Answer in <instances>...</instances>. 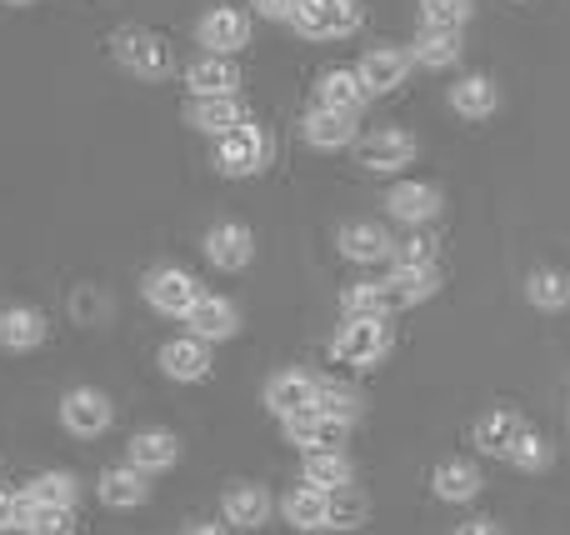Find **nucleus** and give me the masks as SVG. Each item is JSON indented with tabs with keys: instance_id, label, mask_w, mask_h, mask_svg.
I'll list each match as a JSON object with an SVG mask.
<instances>
[{
	"instance_id": "obj_44",
	"label": "nucleus",
	"mask_w": 570,
	"mask_h": 535,
	"mask_svg": "<svg viewBox=\"0 0 570 535\" xmlns=\"http://www.w3.org/2000/svg\"><path fill=\"white\" fill-rule=\"evenodd\" d=\"M76 310H80V320H90V316H96V296H90V290H86V296L76 300Z\"/></svg>"
},
{
	"instance_id": "obj_42",
	"label": "nucleus",
	"mask_w": 570,
	"mask_h": 535,
	"mask_svg": "<svg viewBox=\"0 0 570 535\" xmlns=\"http://www.w3.org/2000/svg\"><path fill=\"white\" fill-rule=\"evenodd\" d=\"M250 6H256V16H266V20H291L301 0H250Z\"/></svg>"
},
{
	"instance_id": "obj_11",
	"label": "nucleus",
	"mask_w": 570,
	"mask_h": 535,
	"mask_svg": "<svg viewBox=\"0 0 570 535\" xmlns=\"http://www.w3.org/2000/svg\"><path fill=\"white\" fill-rule=\"evenodd\" d=\"M281 426H285V440H291V446H301V450H341L345 436H351V426H345V420H331V416H321V410L291 416V420H281Z\"/></svg>"
},
{
	"instance_id": "obj_7",
	"label": "nucleus",
	"mask_w": 570,
	"mask_h": 535,
	"mask_svg": "<svg viewBox=\"0 0 570 535\" xmlns=\"http://www.w3.org/2000/svg\"><path fill=\"white\" fill-rule=\"evenodd\" d=\"M331 350L341 360H351V366H375V360L391 350V330H385V320H355V316H345V326L335 330Z\"/></svg>"
},
{
	"instance_id": "obj_31",
	"label": "nucleus",
	"mask_w": 570,
	"mask_h": 535,
	"mask_svg": "<svg viewBox=\"0 0 570 535\" xmlns=\"http://www.w3.org/2000/svg\"><path fill=\"white\" fill-rule=\"evenodd\" d=\"M301 480L315 491H345L351 486V460H345L341 450H305Z\"/></svg>"
},
{
	"instance_id": "obj_6",
	"label": "nucleus",
	"mask_w": 570,
	"mask_h": 535,
	"mask_svg": "<svg viewBox=\"0 0 570 535\" xmlns=\"http://www.w3.org/2000/svg\"><path fill=\"white\" fill-rule=\"evenodd\" d=\"M411 160H415L411 130H371V136L355 146V166L371 170V176H391V170L411 166Z\"/></svg>"
},
{
	"instance_id": "obj_43",
	"label": "nucleus",
	"mask_w": 570,
	"mask_h": 535,
	"mask_svg": "<svg viewBox=\"0 0 570 535\" xmlns=\"http://www.w3.org/2000/svg\"><path fill=\"white\" fill-rule=\"evenodd\" d=\"M455 535H501V531H495V521H465V526H455Z\"/></svg>"
},
{
	"instance_id": "obj_1",
	"label": "nucleus",
	"mask_w": 570,
	"mask_h": 535,
	"mask_svg": "<svg viewBox=\"0 0 570 535\" xmlns=\"http://www.w3.org/2000/svg\"><path fill=\"white\" fill-rule=\"evenodd\" d=\"M110 50H116L120 66H126L130 76H140V80H166V76H170V66H176V56H170L166 36H156V30H146V26H126V30H116Z\"/></svg>"
},
{
	"instance_id": "obj_24",
	"label": "nucleus",
	"mask_w": 570,
	"mask_h": 535,
	"mask_svg": "<svg viewBox=\"0 0 570 535\" xmlns=\"http://www.w3.org/2000/svg\"><path fill=\"white\" fill-rule=\"evenodd\" d=\"M395 240L385 236V226H375V220H351V226L341 230V256L355 260V266H375V260L391 256Z\"/></svg>"
},
{
	"instance_id": "obj_32",
	"label": "nucleus",
	"mask_w": 570,
	"mask_h": 535,
	"mask_svg": "<svg viewBox=\"0 0 570 535\" xmlns=\"http://www.w3.org/2000/svg\"><path fill=\"white\" fill-rule=\"evenodd\" d=\"M20 496H26L30 506H76V476H70V470H40Z\"/></svg>"
},
{
	"instance_id": "obj_18",
	"label": "nucleus",
	"mask_w": 570,
	"mask_h": 535,
	"mask_svg": "<svg viewBox=\"0 0 570 535\" xmlns=\"http://www.w3.org/2000/svg\"><path fill=\"white\" fill-rule=\"evenodd\" d=\"M160 370H166L170 380H206L210 376V346L196 336H176L160 346Z\"/></svg>"
},
{
	"instance_id": "obj_20",
	"label": "nucleus",
	"mask_w": 570,
	"mask_h": 535,
	"mask_svg": "<svg viewBox=\"0 0 570 535\" xmlns=\"http://www.w3.org/2000/svg\"><path fill=\"white\" fill-rule=\"evenodd\" d=\"M281 516L285 526L295 531H325V521H331V491H315V486H291L281 501Z\"/></svg>"
},
{
	"instance_id": "obj_23",
	"label": "nucleus",
	"mask_w": 570,
	"mask_h": 535,
	"mask_svg": "<svg viewBox=\"0 0 570 535\" xmlns=\"http://www.w3.org/2000/svg\"><path fill=\"white\" fill-rule=\"evenodd\" d=\"M150 476H140L136 466H116V470H100V506H110V511H136V506H146V496H150V486H146Z\"/></svg>"
},
{
	"instance_id": "obj_45",
	"label": "nucleus",
	"mask_w": 570,
	"mask_h": 535,
	"mask_svg": "<svg viewBox=\"0 0 570 535\" xmlns=\"http://www.w3.org/2000/svg\"><path fill=\"white\" fill-rule=\"evenodd\" d=\"M186 535H220V531H216V526H190Z\"/></svg>"
},
{
	"instance_id": "obj_3",
	"label": "nucleus",
	"mask_w": 570,
	"mask_h": 535,
	"mask_svg": "<svg viewBox=\"0 0 570 535\" xmlns=\"http://www.w3.org/2000/svg\"><path fill=\"white\" fill-rule=\"evenodd\" d=\"M291 26L301 30L305 40H341L361 26V6H355V0H301Z\"/></svg>"
},
{
	"instance_id": "obj_25",
	"label": "nucleus",
	"mask_w": 570,
	"mask_h": 535,
	"mask_svg": "<svg viewBox=\"0 0 570 535\" xmlns=\"http://www.w3.org/2000/svg\"><path fill=\"white\" fill-rule=\"evenodd\" d=\"M525 420L515 416V410H485L481 420H475V450H485V456H511V446L521 440Z\"/></svg>"
},
{
	"instance_id": "obj_8",
	"label": "nucleus",
	"mask_w": 570,
	"mask_h": 535,
	"mask_svg": "<svg viewBox=\"0 0 570 535\" xmlns=\"http://www.w3.org/2000/svg\"><path fill=\"white\" fill-rule=\"evenodd\" d=\"M196 40L206 46V56H236V50L250 40V16L246 10H236V6L206 10L200 26H196Z\"/></svg>"
},
{
	"instance_id": "obj_5",
	"label": "nucleus",
	"mask_w": 570,
	"mask_h": 535,
	"mask_svg": "<svg viewBox=\"0 0 570 535\" xmlns=\"http://www.w3.org/2000/svg\"><path fill=\"white\" fill-rule=\"evenodd\" d=\"M206 296L200 290V280L190 276V270H180V266H160V270H150L146 276V300L160 310V316H180L186 320L190 316V306Z\"/></svg>"
},
{
	"instance_id": "obj_10",
	"label": "nucleus",
	"mask_w": 570,
	"mask_h": 535,
	"mask_svg": "<svg viewBox=\"0 0 570 535\" xmlns=\"http://www.w3.org/2000/svg\"><path fill=\"white\" fill-rule=\"evenodd\" d=\"M411 50H395V46H381L371 50V56L355 66V76H361V86L371 90V96H391V90L405 86V76H411Z\"/></svg>"
},
{
	"instance_id": "obj_2",
	"label": "nucleus",
	"mask_w": 570,
	"mask_h": 535,
	"mask_svg": "<svg viewBox=\"0 0 570 535\" xmlns=\"http://www.w3.org/2000/svg\"><path fill=\"white\" fill-rule=\"evenodd\" d=\"M266 160H271V136L261 126H250V120L216 140V170L220 176H230V180L266 170Z\"/></svg>"
},
{
	"instance_id": "obj_38",
	"label": "nucleus",
	"mask_w": 570,
	"mask_h": 535,
	"mask_svg": "<svg viewBox=\"0 0 570 535\" xmlns=\"http://www.w3.org/2000/svg\"><path fill=\"white\" fill-rule=\"evenodd\" d=\"M505 460H511V466H521V470H546V466H551V446H546V440L525 426L521 440L511 446V456H505Z\"/></svg>"
},
{
	"instance_id": "obj_34",
	"label": "nucleus",
	"mask_w": 570,
	"mask_h": 535,
	"mask_svg": "<svg viewBox=\"0 0 570 535\" xmlns=\"http://www.w3.org/2000/svg\"><path fill=\"white\" fill-rule=\"evenodd\" d=\"M345 316H355V320H385L391 316V296H385L381 280H355V286L345 290Z\"/></svg>"
},
{
	"instance_id": "obj_17",
	"label": "nucleus",
	"mask_w": 570,
	"mask_h": 535,
	"mask_svg": "<svg viewBox=\"0 0 570 535\" xmlns=\"http://www.w3.org/2000/svg\"><path fill=\"white\" fill-rule=\"evenodd\" d=\"M385 296H391V310H405V306H421L441 290V270L435 266H395L391 276L381 280Z\"/></svg>"
},
{
	"instance_id": "obj_16",
	"label": "nucleus",
	"mask_w": 570,
	"mask_h": 535,
	"mask_svg": "<svg viewBox=\"0 0 570 535\" xmlns=\"http://www.w3.org/2000/svg\"><path fill=\"white\" fill-rule=\"evenodd\" d=\"M186 86L196 100H210V96H236L240 86V70L230 56H200L186 66Z\"/></svg>"
},
{
	"instance_id": "obj_26",
	"label": "nucleus",
	"mask_w": 570,
	"mask_h": 535,
	"mask_svg": "<svg viewBox=\"0 0 570 535\" xmlns=\"http://www.w3.org/2000/svg\"><path fill=\"white\" fill-rule=\"evenodd\" d=\"M305 140H311L315 150H345L355 140V116H345V110H321L315 106L311 116H305Z\"/></svg>"
},
{
	"instance_id": "obj_19",
	"label": "nucleus",
	"mask_w": 570,
	"mask_h": 535,
	"mask_svg": "<svg viewBox=\"0 0 570 535\" xmlns=\"http://www.w3.org/2000/svg\"><path fill=\"white\" fill-rule=\"evenodd\" d=\"M186 126L206 130V136H230L236 126H246V106L236 96H210V100H190L186 106Z\"/></svg>"
},
{
	"instance_id": "obj_39",
	"label": "nucleus",
	"mask_w": 570,
	"mask_h": 535,
	"mask_svg": "<svg viewBox=\"0 0 570 535\" xmlns=\"http://www.w3.org/2000/svg\"><path fill=\"white\" fill-rule=\"evenodd\" d=\"M315 410H321V416H331V420H345V426H351V420H355V396H351V390L325 386V380H321V396H315Z\"/></svg>"
},
{
	"instance_id": "obj_27",
	"label": "nucleus",
	"mask_w": 570,
	"mask_h": 535,
	"mask_svg": "<svg viewBox=\"0 0 570 535\" xmlns=\"http://www.w3.org/2000/svg\"><path fill=\"white\" fill-rule=\"evenodd\" d=\"M411 60L425 70H445L461 60V30H441V26H421V36H415L411 46Z\"/></svg>"
},
{
	"instance_id": "obj_28",
	"label": "nucleus",
	"mask_w": 570,
	"mask_h": 535,
	"mask_svg": "<svg viewBox=\"0 0 570 535\" xmlns=\"http://www.w3.org/2000/svg\"><path fill=\"white\" fill-rule=\"evenodd\" d=\"M46 340V316L30 306H6L0 310V346L6 350H36Z\"/></svg>"
},
{
	"instance_id": "obj_9",
	"label": "nucleus",
	"mask_w": 570,
	"mask_h": 535,
	"mask_svg": "<svg viewBox=\"0 0 570 535\" xmlns=\"http://www.w3.org/2000/svg\"><path fill=\"white\" fill-rule=\"evenodd\" d=\"M250 256H256V236L240 220H220V226L206 230V260L216 270H246Z\"/></svg>"
},
{
	"instance_id": "obj_30",
	"label": "nucleus",
	"mask_w": 570,
	"mask_h": 535,
	"mask_svg": "<svg viewBox=\"0 0 570 535\" xmlns=\"http://www.w3.org/2000/svg\"><path fill=\"white\" fill-rule=\"evenodd\" d=\"M431 486L441 501H451V506H465V501L481 496V470L465 466V460H441V466L431 470Z\"/></svg>"
},
{
	"instance_id": "obj_37",
	"label": "nucleus",
	"mask_w": 570,
	"mask_h": 535,
	"mask_svg": "<svg viewBox=\"0 0 570 535\" xmlns=\"http://www.w3.org/2000/svg\"><path fill=\"white\" fill-rule=\"evenodd\" d=\"M471 20V0H421V26L461 30Z\"/></svg>"
},
{
	"instance_id": "obj_21",
	"label": "nucleus",
	"mask_w": 570,
	"mask_h": 535,
	"mask_svg": "<svg viewBox=\"0 0 570 535\" xmlns=\"http://www.w3.org/2000/svg\"><path fill=\"white\" fill-rule=\"evenodd\" d=\"M365 96H371V90L361 86V76H355V70H325V76L315 80V106H321V110H345V116H361Z\"/></svg>"
},
{
	"instance_id": "obj_46",
	"label": "nucleus",
	"mask_w": 570,
	"mask_h": 535,
	"mask_svg": "<svg viewBox=\"0 0 570 535\" xmlns=\"http://www.w3.org/2000/svg\"><path fill=\"white\" fill-rule=\"evenodd\" d=\"M6 6H30V0H6Z\"/></svg>"
},
{
	"instance_id": "obj_15",
	"label": "nucleus",
	"mask_w": 570,
	"mask_h": 535,
	"mask_svg": "<svg viewBox=\"0 0 570 535\" xmlns=\"http://www.w3.org/2000/svg\"><path fill=\"white\" fill-rule=\"evenodd\" d=\"M385 210H391L395 220H405V226H425V220L441 216V190L425 186V180H401V186H391V196H385Z\"/></svg>"
},
{
	"instance_id": "obj_13",
	"label": "nucleus",
	"mask_w": 570,
	"mask_h": 535,
	"mask_svg": "<svg viewBox=\"0 0 570 535\" xmlns=\"http://www.w3.org/2000/svg\"><path fill=\"white\" fill-rule=\"evenodd\" d=\"M240 330V316H236V306H230L226 296H200L196 306H190V316H186V336H196V340H230Z\"/></svg>"
},
{
	"instance_id": "obj_29",
	"label": "nucleus",
	"mask_w": 570,
	"mask_h": 535,
	"mask_svg": "<svg viewBox=\"0 0 570 535\" xmlns=\"http://www.w3.org/2000/svg\"><path fill=\"white\" fill-rule=\"evenodd\" d=\"M266 516H271V491L266 486L240 480V486L226 491V521H230V526L256 531V526H266Z\"/></svg>"
},
{
	"instance_id": "obj_40",
	"label": "nucleus",
	"mask_w": 570,
	"mask_h": 535,
	"mask_svg": "<svg viewBox=\"0 0 570 535\" xmlns=\"http://www.w3.org/2000/svg\"><path fill=\"white\" fill-rule=\"evenodd\" d=\"M391 260L395 266H431V246H425L421 236H405L391 246Z\"/></svg>"
},
{
	"instance_id": "obj_22",
	"label": "nucleus",
	"mask_w": 570,
	"mask_h": 535,
	"mask_svg": "<svg viewBox=\"0 0 570 535\" xmlns=\"http://www.w3.org/2000/svg\"><path fill=\"white\" fill-rule=\"evenodd\" d=\"M451 110L465 120H491L501 110V90L491 76H461L451 86Z\"/></svg>"
},
{
	"instance_id": "obj_36",
	"label": "nucleus",
	"mask_w": 570,
	"mask_h": 535,
	"mask_svg": "<svg viewBox=\"0 0 570 535\" xmlns=\"http://www.w3.org/2000/svg\"><path fill=\"white\" fill-rule=\"evenodd\" d=\"M365 516H371V501L355 486L331 491V521H325V531H355V526H365Z\"/></svg>"
},
{
	"instance_id": "obj_33",
	"label": "nucleus",
	"mask_w": 570,
	"mask_h": 535,
	"mask_svg": "<svg viewBox=\"0 0 570 535\" xmlns=\"http://www.w3.org/2000/svg\"><path fill=\"white\" fill-rule=\"evenodd\" d=\"M525 300H531L535 310H566L570 306V276H561V270H531Z\"/></svg>"
},
{
	"instance_id": "obj_12",
	"label": "nucleus",
	"mask_w": 570,
	"mask_h": 535,
	"mask_svg": "<svg viewBox=\"0 0 570 535\" xmlns=\"http://www.w3.org/2000/svg\"><path fill=\"white\" fill-rule=\"evenodd\" d=\"M180 460V440L176 430H136L126 446V466H136L140 476H156V470H170Z\"/></svg>"
},
{
	"instance_id": "obj_35",
	"label": "nucleus",
	"mask_w": 570,
	"mask_h": 535,
	"mask_svg": "<svg viewBox=\"0 0 570 535\" xmlns=\"http://www.w3.org/2000/svg\"><path fill=\"white\" fill-rule=\"evenodd\" d=\"M26 535H76V506H30L26 501Z\"/></svg>"
},
{
	"instance_id": "obj_14",
	"label": "nucleus",
	"mask_w": 570,
	"mask_h": 535,
	"mask_svg": "<svg viewBox=\"0 0 570 535\" xmlns=\"http://www.w3.org/2000/svg\"><path fill=\"white\" fill-rule=\"evenodd\" d=\"M315 396H321V380L301 376V370H281V376H271V386H266V406L276 410L281 420L315 410Z\"/></svg>"
},
{
	"instance_id": "obj_4",
	"label": "nucleus",
	"mask_w": 570,
	"mask_h": 535,
	"mask_svg": "<svg viewBox=\"0 0 570 535\" xmlns=\"http://www.w3.org/2000/svg\"><path fill=\"white\" fill-rule=\"evenodd\" d=\"M110 420H116V406H110V396L96 386H76V390H66V400H60V426L80 440L106 436Z\"/></svg>"
},
{
	"instance_id": "obj_41",
	"label": "nucleus",
	"mask_w": 570,
	"mask_h": 535,
	"mask_svg": "<svg viewBox=\"0 0 570 535\" xmlns=\"http://www.w3.org/2000/svg\"><path fill=\"white\" fill-rule=\"evenodd\" d=\"M20 521H26V496H10V491H0V531H16Z\"/></svg>"
}]
</instances>
